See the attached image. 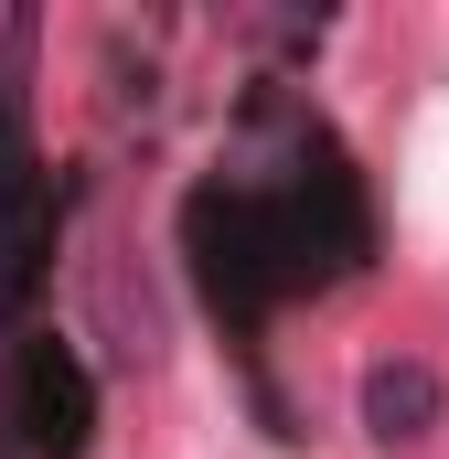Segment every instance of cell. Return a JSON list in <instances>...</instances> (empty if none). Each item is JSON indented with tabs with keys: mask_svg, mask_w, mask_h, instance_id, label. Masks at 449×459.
<instances>
[{
	"mask_svg": "<svg viewBox=\"0 0 449 459\" xmlns=\"http://www.w3.org/2000/svg\"><path fill=\"white\" fill-rule=\"evenodd\" d=\"M374 256V204L364 171L332 139V117L289 86H257L235 108L224 160L182 193V267L224 321V342L257 352L289 299H321L342 278H364Z\"/></svg>",
	"mask_w": 449,
	"mask_h": 459,
	"instance_id": "obj_1",
	"label": "cell"
},
{
	"mask_svg": "<svg viewBox=\"0 0 449 459\" xmlns=\"http://www.w3.org/2000/svg\"><path fill=\"white\" fill-rule=\"evenodd\" d=\"M54 235H65V182L32 139V11H11L0 22V342L32 332Z\"/></svg>",
	"mask_w": 449,
	"mask_h": 459,
	"instance_id": "obj_2",
	"label": "cell"
},
{
	"mask_svg": "<svg viewBox=\"0 0 449 459\" xmlns=\"http://www.w3.org/2000/svg\"><path fill=\"white\" fill-rule=\"evenodd\" d=\"M97 438V374L54 321L0 342V459H86Z\"/></svg>",
	"mask_w": 449,
	"mask_h": 459,
	"instance_id": "obj_3",
	"label": "cell"
},
{
	"mask_svg": "<svg viewBox=\"0 0 449 459\" xmlns=\"http://www.w3.org/2000/svg\"><path fill=\"white\" fill-rule=\"evenodd\" d=\"M439 406H449V385H439V363H418V352H396V363L364 374V438L374 449H418L439 428Z\"/></svg>",
	"mask_w": 449,
	"mask_h": 459,
	"instance_id": "obj_4",
	"label": "cell"
}]
</instances>
